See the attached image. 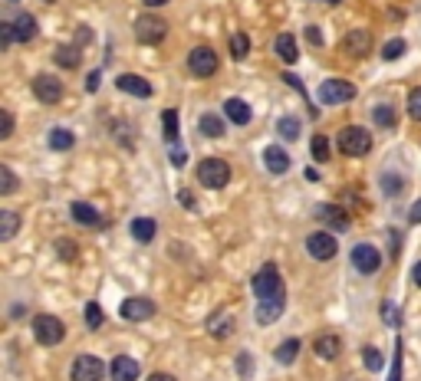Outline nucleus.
Segmentation results:
<instances>
[{"instance_id":"46","label":"nucleus","mask_w":421,"mask_h":381,"mask_svg":"<svg viewBox=\"0 0 421 381\" xmlns=\"http://www.w3.org/2000/svg\"><path fill=\"white\" fill-rule=\"evenodd\" d=\"M10 132H14V115L0 112V138H10Z\"/></svg>"},{"instance_id":"49","label":"nucleus","mask_w":421,"mask_h":381,"mask_svg":"<svg viewBox=\"0 0 421 381\" xmlns=\"http://www.w3.org/2000/svg\"><path fill=\"white\" fill-rule=\"evenodd\" d=\"M56 250H60V256H66V260H73V256H76V250H73V240H60V244H56Z\"/></svg>"},{"instance_id":"18","label":"nucleus","mask_w":421,"mask_h":381,"mask_svg":"<svg viewBox=\"0 0 421 381\" xmlns=\"http://www.w3.org/2000/svg\"><path fill=\"white\" fill-rule=\"evenodd\" d=\"M224 112H227V119L234 125H250V119H254V112H250V105L244 99H227L224 102Z\"/></svg>"},{"instance_id":"39","label":"nucleus","mask_w":421,"mask_h":381,"mask_svg":"<svg viewBox=\"0 0 421 381\" xmlns=\"http://www.w3.org/2000/svg\"><path fill=\"white\" fill-rule=\"evenodd\" d=\"M105 322V315H103V309H99V303H89L86 306V325L89 329H99Z\"/></svg>"},{"instance_id":"44","label":"nucleus","mask_w":421,"mask_h":381,"mask_svg":"<svg viewBox=\"0 0 421 381\" xmlns=\"http://www.w3.org/2000/svg\"><path fill=\"white\" fill-rule=\"evenodd\" d=\"M388 381H402V342H395V362H392V375Z\"/></svg>"},{"instance_id":"6","label":"nucleus","mask_w":421,"mask_h":381,"mask_svg":"<svg viewBox=\"0 0 421 381\" xmlns=\"http://www.w3.org/2000/svg\"><path fill=\"white\" fill-rule=\"evenodd\" d=\"M188 66L194 76L207 79V76H214L217 73V53L211 50V46H194V50L188 53Z\"/></svg>"},{"instance_id":"26","label":"nucleus","mask_w":421,"mask_h":381,"mask_svg":"<svg viewBox=\"0 0 421 381\" xmlns=\"http://www.w3.org/2000/svg\"><path fill=\"white\" fill-rule=\"evenodd\" d=\"M17 230H20V217H17V214H14V211L0 214V240H4V244L17 237Z\"/></svg>"},{"instance_id":"13","label":"nucleus","mask_w":421,"mask_h":381,"mask_svg":"<svg viewBox=\"0 0 421 381\" xmlns=\"http://www.w3.org/2000/svg\"><path fill=\"white\" fill-rule=\"evenodd\" d=\"M323 224H329L333 230H349V214L343 207H336V204H316V211H313Z\"/></svg>"},{"instance_id":"20","label":"nucleus","mask_w":421,"mask_h":381,"mask_svg":"<svg viewBox=\"0 0 421 381\" xmlns=\"http://www.w3.org/2000/svg\"><path fill=\"white\" fill-rule=\"evenodd\" d=\"M274 50H276V56H280L284 63H290V66L300 60V46H296V40H293L290 33H280V36H276Z\"/></svg>"},{"instance_id":"2","label":"nucleus","mask_w":421,"mask_h":381,"mask_svg":"<svg viewBox=\"0 0 421 381\" xmlns=\"http://www.w3.org/2000/svg\"><path fill=\"white\" fill-rule=\"evenodd\" d=\"M198 181L204 187H211V191H221L231 181V165L224 158H204L198 165Z\"/></svg>"},{"instance_id":"36","label":"nucleus","mask_w":421,"mask_h":381,"mask_svg":"<svg viewBox=\"0 0 421 381\" xmlns=\"http://www.w3.org/2000/svg\"><path fill=\"white\" fill-rule=\"evenodd\" d=\"M310 155H313L316 161H326V158H329V138H326V135H316V138H313V142H310Z\"/></svg>"},{"instance_id":"9","label":"nucleus","mask_w":421,"mask_h":381,"mask_svg":"<svg viewBox=\"0 0 421 381\" xmlns=\"http://www.w3.org/2000/svg\"><path fill=\"white\" fill-rule=\"evenodd\" d=\"M105 365L95 355H79L73 362V381H103Z\"/></svg>"},{"instance_id":"45","label":"nucleus","mask_w":421,"mask_h":381,"mask_svg":"<svg viewBox=\"0 0 421 381\" xmlns=\"http://www.w3.org/2000/svg\"><path fill=\"white\" fill-rule=\"evenodd\" d=\"M237 372H241V378H250V372H254V358H250L247 352L237 355Z\"/></svg>"},{"instance_id":"27","label":"nucleus","mask_w":421,"mask_h":381,"mask_svg":"<svg viewBox=\"0 0 421 381\" xmlns=\"http://www.w3.org/2000/svg\"><path fill=\"white\" fill-rule=\"evenodd\" d=\"M234 322H231V313H217L214 319H207V332L211 335H217V339H224V335H231Z\"/></svg>"},{"instance_id":"11","label":"nucleus","mask_w":421,"mask_h":381,"mask_svg":"<svg viewBox=\"0 0 421 381\" xmlns=\"http://www.w3.org/2000/svg\"><path fill=\"white\" fill-rule=\"evenodd\" d=\"M33 95L40 102H46V105H53V102H60L63 99V83L56 76H36L33 79Z\"/></svg>"},{"instance_id":"29","label":"nucleus","mask_w":421,"mask_h":381,"mask_svg":"<svg viewBox=\"0 0 421 381\" xmlns=\"http://www.w3.org/2000/svg\"><path fill=\"white\" fill-rule=\"evenodd\" d=\"M372 119H375V125H378V128H395L398 112L392 109V105H375V112H372Z\"/></svg>"},{"instance_id":"25","label":"nucleus","mask_w":421,"mask_h":381,"mask_svg":"<svg viewBox=\"0 0 421 381\" xmlns=\"http://www.w3.org/2000/svg\"><path fill=\"white\" fill-rule=\"evenodd\" d=\"M296 355H300V339H284L280 342V348L274 352V358L280 365H293L296 362Z\"/></svg>"},{"instance_id":"34","label":"nucleus","mask_w":421,"mask_h":381,"mask_svg":"<svg viewBox=\"0 0 421 381\" xmlns=\"http://www.w3.org/2000/svg\"><path fill=\"white\" fill-rule=\"evenodd\" d=\"M247 53H250L247 33H234L231 36V56H234V60H247Z\"/></svg>"},{"instance_id":"41","label":"nucleus","mask_w":421,"mask_h":381,"mask_svg":"<svg viewBox=\"0 0 421 381\" xmlns=\"http://www.w3.org/2000/svg\"><path fill=\"white\" fill-rule=\"evenodd\" d=\"M382 184H385V194H388V197H398V194H402V187H405V181H402V178H392V174H385V178H382Z\"/></svg>"},{"instance_id":"10","label":"nucleus","mask_w":421,"mask_h":381,"mask_svg":"<svg viewBox=\"0 0 421 381\" xmlns=\"http://www.w3.org/2000/svg\"><path fill=\"white\" fill-rule=\"evenodd\" d=\"M353 266L359 273H365V276H372V273H378V266H382V256H378V250L372 244H359L353 250Z\"/></svg>"},{"instance_id":"50","label":"nucleus","mask_w":421,"mask_h":381,"mask_svg":"<svg viewBox=\"0 0 421 381\" xmlns=\"http://www.w3.org/2000/svg\"><path fill=\"white\" fill-rule=\"evenodd\" d=\"M408 221H412V224H421V201L412 204V211H408Z\"/></svg>"},{"instance_id":"55","label":"nucleus","mask_w":421,"mask_h":381,"mask_svg":"<svg viewBox=\"0 0 421 381\" xmlns=\"http://www.w3.org/2000/svg\"><path fill=\"white\" fill-rule=\"evenodd\" d=\"M412 276H415V283H418V286H421V263H418V266H415V273H412Z\"/></svg>"},{"instance_id":"40","label":"nucleus","mask_w":421,"mask_h":381,"mask_svg":"<svg viewBox=\"0 0 421 381\" xmlns=\"http://www.w3.org/2000/svg\"><path fill=\"white\" fill-rule=\"evenodd\" d=\"M408 115H412L415 122H421V85L415 89L412 95H408Z\"/></svg>"},{"instance_id":"56","label":"nucleus","mask_w":421,"mask_h":381,"mask_svg":"<svg viewBox=\"0 0 421 381\" xmlns=\"http://www.w3.org/2000/svg\"><path fill=\"white\" fill-rule=\"evenodd\" d=\"M329 4H339V0H329Z\"/></svg>"},{"instance_id":"32","label":"nucleus","mask_w":421,"mask_h":381,"mask_svg":"<svg viewBox=\"0 0 421 381\" xmlns=\"http://www.w3.org/2000/svg\"><path fill=\"white\" fill-rule=\"evenodd\" d=\"M50 148H56V152L73 148V132H69V128H53L50 132Z\"/></svg>"},{"instance_id":"7","label":"nucleus","mask_w":421,"mask_h":381,"mask_svg":"<svg viewBox=\"0 0 421 381\" xmlns=\"http://www.w3.org/2000/svg\"><path fill=\"white\" fill-rule=\"evenodd\" d=\"M135 36L142 43H162L168 36V24L162 17H155V14H145V17L135 20Z\"/></svg>"},{"instance_id":"43","label":"nucleus","mask_w":421,"mask_h":381,"mask_svg":"<svg viewBox=\"0 0 421 381\" xmlns=\"http://www.w3.org/2000/svg\"><path fill=\"white\" fill-rule=\"evenodd\" d=\"M14 40H17V33H14V24H0V50H7Z\"/></svg>"},{"instance_id":"5","label":"nucleus","mask_w":421,"mask_h":381,"mask_svg":"<svg viewBox=\"0 0 421 381\" xmlns=\"http://www.w3.org/2000/svg\"><path fill=\"white\" fill-rule=\"evenodd\" d=\"M33 335L40 345H60L66 329H63V322L56 315H36L33 319Z\"/></svg>"},{"instance_id":"12","label":"nucleus","mask_w":421,"mask_h":381,"mask_svg":"<svg viewBox=\"0 0 421 381\" xmlns=\"http://www.w3.org/2000/svg\"><path fill=\"white\" fill-rule=\"evenodd\" d=\"M306 250H310L313 260H333L339 246H336L333 234H310L306 237Z\"/></svg>"},{"instance_id":"23","label":"nucleus","mask_w":421,"mask_h":381,"mask_svg":"<svg viewBox=\"0 0 421 381\" xmlns=\"http://www.w3.org/2000/svg\"><path fill=\"white\" fill-rule=\"evenodd\" d=\"M155 221H152V217H135V221H132V237L138 240V244H152V240H155Z\"/></svg>"},{"instance_id":"33","label":"nucleus","mask_w":421,"mask_h":381,"mask_svg":"<svg viewBox=\"0 0 421 381\" xmlns=\"http://www.w3.org/2000/svg\"><path fill=\"white\" fill-rule=\"evenodd\" d=\"M276 132H280V138H296L300 135V119H293V115H284V119L276 122Z\"/></svg>"},{"instance_id":"38","label":"nucleus","mask_w":421,"mask_h":381,"mask_svg":"<svg viewBox=\"0 0 421 381\" xmlns=\"http://www.w3.org/2000/svg\"><path fill=\"white\" fill-rule=\"evenodd\" d=\"M405 53V40H388L385 46H382V60H398V56H402Z\"/></svg>"},{"instance_id":"22","label":"nucleus","mask_w":421,"mask_h":381,"mask_svg":"<svg viewBox=\"0 0 421 381\" xmlns=\"http://www.w3.org/2000/svg\"><path fill=\"white\" fill-rule=\"evenodd\" d=\"M69 214H73V221L83 224V227H99V211H95L93 204L76 201L73 207H69Z\"/></svg>"},{"instance_id":"17","label":"nucleus","mask_w":421,"mask_h":381,"mask_svg":"<svg viewBox=\"0 0 421 381\" xmlns=\"http://www.w3.org/2000/svg\"><path fill=\"white\" fill-rule=\"evenodd\" d=\"M122 89V93H129V95H138V99H148V95L155 93L152 89V83L142 76H132V73H125V76H119V83H115Z\"/></svg>"},{"instance_id":"30","label":"nucleus","mask_w":421,"mask_h":381,"mask_svg":"<svg viewBox=\"0 0 421 381\" xmlns=\"http://www.w3.org/2000/svg\"><path fill=\"white\" fill-rule=\"evenodd\" d=\"M162 122H165V142L175 145V142H178V112L165 109L162 112Z\"/></svg>"},{"instance_id":"1","label":"nucleus","mask_w":421,"mask_h":381,"mask_svg":"<svg viewBox=\"0 0 421 381\" xmlns=\"http://www.w3.org/2000/svg\"><path fill=\"white\" fill-rule=\"evenodd\" d=\"M284 280H280V270H276L274 263H266L264 270L254 276V296L257 299H286L284 296Z\"/></svg>"},{"instance_id":"51","label":"nucleus","mask_w":421,"mask_h":381,"mask_svg":"<svg viewBox=\"0 0 421 381\" xmlns=\"http://www.w3.org/2000/svg\"><path fill=\"white\" fill-rule=\"evenodd\" d=\"M76 33H79V36H76L79 43H89V40H93V30H89V26H79Z\"/></svg>"},{"instance_id":"37","label":"nucleus","mask_w":421,"mask_h":381,"mask_svg":"<svg viewBox=\"0 0 421 381\" xmlns=\"http://www.w3.org/2000/svg\"><path fill=\"white\" fill-rule=\"evenodd\" d=\"M17 191V178H14V171L7 165H0V194H14Z\"/></svg>"},{"instance_id":"52","label":"nucleus","mask_w":421,"mask_h":381,"mask_svg":"<svg viewBox=\"0 0 421 381\" xmlns=\"http://www.w3.org/2000/svg\"><path fill=\"white\" fill-rule=\"evenodd\" d=\"M86 89H89V93H95V89H99V73H89V79H86Z\"/></svg>"},{"instance_id":"4","label":"nucleus","mask_w":421,"mask_h":381,"mask_svg":"<svg viewBox=\"0 0 421 381\" xmlns=\"http://www.w3.org/2000/svg\"><path fill=\"white\" fill-rule=\"evenodd\" d=\"M355 99V85L349 79H326L319 85V102L323 105H345Z\"/></svg>"},{"instance_id":"21","label":"nucleus","mask_w":421,"mask_h":381,"mask_svg":"<svg viewBox=\"0 0 421 381\" xmlns=\"http://www.w3.org/2000/svg\"><path fill=\"white\" fill-rule=\"evenodd\" d=\"M339 348H343V339H339V335H319V339L313 342V352H316L319 358H326V362H333V358L339 355Z\"/></svg>"},{"instance_id":"48","label":"nucleus","mask_w":421,"mask_h":381,"mask_svg":"<svg viewBox=\"0 0 421 381\" xmlns=\"http://www.w3.org/2000/svg\"><path fill=\"white\" fill-rule=\"evenodd\" d=\"M306 40H310V46H323V30L319 26H306Z\"/></svg>"},{"instance_id":"14","label":"nucleus","mask_w":421,"mask_h":381,"mask_svg":"<svg viewBox=\"0 0 421 381\" xmlns=\"http://www.w3.org/2000/svg\"><path fill=\"white\" fill-rule=\"evenodd\" d=\"M343 50L349 53V56H355V60L369 56V50H372V33H369V30H353V33L343 40Z\"/></svg>"},{"instance_id":"47","label":"nucleus","mask_w":421,"mask_h":381,"mask_svg":"<svg viewBox=\"0 0 421 381\" xmlns=\"http://www.w3.org/2000/svg\"><path fill=\"white\" fill-rule=\"evenodd\" d=\"M172 161L178 165V168H184V161H188V152H184V148H181L178 142L172 145Z\"/></svg>"},{"instance_id":"19","label":"nucleus","mask_w":421,"mask_h":381,"mask_svg":"<svg viewBox=\"0 0 421 381\" xmlns=\"http://www.w3.org/2000/svg\"><path fill=\"white\" fill-rule=\"evenodd\" d=\"M264 165H266V171H274V174H284V171L290 168V155H286L284 148L270 145V148L264 152Z\"/></svg>"},{"instance_id":"53","label":"nucleus","mask_w":421,"mask_h":381,"mask_svg":"<svg viewBox=\"0 0 421 381\" xmlns=\"http://www.w3.org/2000/svg\"><path fill=\"white\" fill-rule=\"evenodd\" d=\"M148 381H175V378H172V375H165V372H155V375H152V378H148Z\"/></svg>"},{"instance_id":"35","label":"nucleus","mask_w":421,"mask_h":381,"mask_svg":"<svg viewBox=\"0 0 421 381\" xmlns=\"http://www.w3.org/2000/svg\"><path fill=\"white\" fill-rule=\"evenodd\" d=\"M382 322H385L388 329H398V325H402V313H398L395 303H382Z\"/></svg>"},{"instance_id":"28","label":"nucleus","mask_w":421,"mask_h":381,"mask_svg":"<svg viewBox=\"0 0 421 381\" xmlns=\"http://www.w3.org/2000/svg\"><path fill=\"white\" fill-rule=\"evenodd\" d=\"M53 60L60 63L63 69H73L79 63V46H56V50H53Z\"/></svg>"},{"instance_id":"42","label":"nucleus","mask_w":421,"mask_h":381,"mask_svg":"<svg viewBox=\"0 0 421 381\" xmlns=\"http://www.w3.org/2000/svg\"><path fill=\"white\" fill-rule=\"evenodd\" d=\"M362 362H365L369 372H378V368H382V355H378L375 348H365V352H362Z\"/></svg>"},{"instance_id":"3","label":"nucleus","mask_w":421,"mask_h":381,"mask_svg":"<svg viewBox=\"0 0 421 381\" xmlns=\"http://www.w3.org/2000/svg\"><path fill=\"white\" fill-rule=\"evenodd\" d=\"M336 145H339V152L349 155V158H362V155H369L372 138H369V132H365V128L349 125V128H343V132H339Z\"/></svg>"},{"instance_id":"16","label":"nucleus","mask_w":421,"mask_h":381,"mask_svg":"<svg viewBox=\"0 0 421 381\" xmlns=\"http://www.w3.org/2000/svg\"><path fill=\"white\" fill-rule=\"evenodd\" d=\"M284 306H286V299H260L254 315H257L260 325H274V322L284 315Z\"/></svg>"},{"instance_id":"54","label":"nucleus","mask_w":421,"mask_h":381,"mask_svg":"<svg viewBox=\"0 0 421 381\" xmlns=\"http://www.w3.org/2000/svg\"><path fill=\"white\" fill-rule=\"evenodd\" d=\"M142 4H145V7H165L168 0H142Z\"/></svg>"},{"instance_id":"31","label":"nucleus","mask_w":421,"mask_h":381,"mask_svg":"<svg viewBox=\"0 0 421 381\" xmlns=\"http://www.w3.org/2000/svg\"><path fill=\"white\" fill-rule=\"evenodd\" d=\"M198 128H201V132H204L207 138H224V122L217 119V115H201Z\"/></svg>"},{"instance_id":"24","label":"nucleus","mask_w":421,"mask_h":381,"mask_svg":"<svg viewBox=\"0 0 421 381\" xmlns=\"http://www.w3.org/2000/svg\"><path fill=\"white\" fill-rule=\"evenodd\" d=\"M14 33H17L20 43H30L36 36V20L30 17V14H20V17L14 20Z\"/></svg>"},{"instance_id":"8","label":"nucleus","mask_w":421,"mask_h":381,"mask_svg":"<svg viewBox=\"0 0 421 381\" xmlns=\"http://www.w3.org/2000/svg\"><path fill=\"white\" fill-rule=\"evenodd\" d=\"M119 313H122V319H129V322H145L155 315V303L145 296H132L119 306Z\"/></svg>"},{"instance_id":"15","label":"nucleus","mask_w":421,"mask_h":381,"mask_svg":"<svg viewBox=\"0 0 421 381\" xmlns=\"http://www.w3.org/2000/svg\"><path fill=\"white\" fill-rule=\"evenodd\" d=\"M109 375H112V381H135L138 378V362L135 358H129V355L112 358Z\"/></svg>"}]
</instances>
